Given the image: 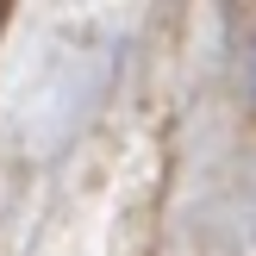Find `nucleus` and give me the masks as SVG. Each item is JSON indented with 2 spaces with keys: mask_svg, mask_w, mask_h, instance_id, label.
<instances>
[]
</instances>
